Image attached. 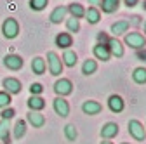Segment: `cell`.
<instances>
[{"instance_id": "d6a6232c", "label": "cell", "mask_w": 146, "mask_h": 144, "mask_svg": "<svg viewBox=\"0 0 146 144\" xmlns=\"http://www.w3.org/2000/svg\"><path fill=\"white\" fill-rule=\"evenodd\" d=\"M14 115H16V111L12 110V108H5V110H2V113H0L2 120H11Z\"/></svg>"}, {"instance_id": "ac0fdd59", "label": "cell", "mask_w": 146, "mask_h": 144, "mask_svg": "<svg viewBox=\"0 0 146 144\" xmlns=\"http://www.w3.org/2000/svg\"><path fill=\"white\" fill-rule=\"evenodd\" d=\"M45 68H47L45 59H42V57H33L31 59V71H33L35 75H44L45 73Z\"/></svg>"}, {"instance_id": "9a60e30c", "label": "cell", "mask_w": 146, "mask_h": 144, "mask_svg": "<svg viewBox=\"0 0 146 144\" xmlns=\"http://www.w3.org/2000/svg\"><path fill=\"white\" fill-rule=\"evenodd\" d=\"M92 52H94V57L96 59H101V61H110V57H111V54H110L108 47L103 45V44H96L94 49H92Z\"/></svg>"}, {"instance_id": "8fae6325", "label": "cell", "mask_w": 146, "mask_h": 144, "mask_svg": "<svg viewBox=\"0 0 146 144\" xmlns=\"http://www.w3.org/2000/svg\"><path fill=\"white\" fill-rule=\"evenodd\" d=\"M106 47H108V50H110L111 56H115V57H122L123 56V45H122V42L118 38H110Z\"/></svg>"}, {"instance_id": "cb8c5ba5", "label": "cell", "mask_w": 146, "mask_h": 144, "mask_svg": "<svg viewBox=\"0 0 146 144\" xmlns=\"http://www.w3.org/2000/svg\"><path fill=\"white\" fill-rule=\"evenodd\" d=\"M68 12L71 14V17H75V19H78V21H80V17L85 16V9L82 7V4H71L68 7Z\"/></svg>"}, {"instance_id": "ffe728a7", "label": "cell", "mask_w": 146, "mask_h": 144, "mask_svg": "<svg viewBox=\"0 0 146 144\" xmlns=\"http://www.w3.org/2000/svg\"><path fill=\"white\" fill-rule=\"evenodd\" d=\"M85 19L90 23V24H98L99 21H101V14H99V11L96 9V7H89L87 11H85Z\"/></svg>"}, {"instance_id": "8992f818", "label": "cell", "mask_w": 146, "mask_h": 144, "mask_svg": "<svg viewBox=\"0 0 146 144\" xmlns=\"http://www.w3.org/2000/svg\"><path fill=\"white\" fill-rule=\"evenodd\" d=\"M129 134L136 141H144L146 139V129L143 127V123L137 122V120H131L129 122Z\"/></svg>"}, {"instance_id": "44dd1931", "label": "cell", "mask_w": 146, "mask_h": 144, "mask_svg": "<svg viewBox=\"0 0 146 144\" xmlns=\"http://www.w3.org/2000/svg\"><path fill=\"white\" fill-rule=\"evenodd\" d=\"M9 130H11L9 120H0V141L5 142V144H11V139H9Z\"/></svg>"}, {"instance_id": "ba28073f", "label": "cell", "mask_w": 146, "mask_h": 144, "mask_svg": "<svg viewBox=\"0 0 146 144\" xmlns=\"http://www.w3.org/2000/svg\"><path fill=\"white\" fill-rule=\"evenodd\" d=\"M4 66L16 71V69H21L23 68V57L21 56H16V54H9V56L4 57Z\"/></svg>"}, {"instance_id": "277c9868", "label": "cell", "mask_w": 146, "mask_h": 144, "mask_svg": "<svg viewBox=\"0 0 146 144\" xmlns=\"http://www.w3.org/2000/svg\"><path fill=\"white\" fill-rule=\"evenodd\" d=\"M2 87H4V92H7L9 96H16V94L21 92V82L17 80V78H14V77L4 78Z\"/></svg>"}, {"instance_id": "5bb4252c", "label": "cell", "mask_w": 146, "mask_h": 144, "mask_svg": "<svg viewBox=\"0 0 146 144\" xmlns=\"http://www.w3.org/2000/svg\"><path fill=\"white\" fill-rule=\"evenodd\" d=\"M108 106H110V110H111L113 113H120V111H123V108H125L123 99H122L120 96H117V94L110 96V99H108Z\"/></svg>"}, {"instance_id": "4fadbf2b", "label": "cell", "mask_w": 146, "mask_h": 144, "mask_svg": "<svg viewBox=\"0 0 146 144\" xmlns=\"http://www.w3.org/2000/svg\"><path fill=\"white\" fill-rule=\"evenodd\" d=\"M66 14H68V7H64V5L56 7V9L50 12V23L52 24H59L64 17H66Z\"/></svg>"}, {"instance_id": "6da1fadb", "label": "cell", "mask_w": 146, "mask_h": 144, "mask_svg": "<svg viewBox=\"0 0 146 144\" xmlns=\"http://www.w3.org/2000/svg\"><path fill=\"white\" fill-rule=\"evenodd\" d=\"M125 45H129L131 49L141 50L146 45V38L139 31H131V33H125Z\"/></svg>"}, {"instance_id": "9c48e42d", "label": "cell", "mask_w": 146, "mask_h": 144, "mask_svg": "<svg viewBox=\"0 0 146 144\" xmlns=\"http://www.w3.org/2000/svg\"><path fill=\"white\" fill-rule=\"evenodd\" d=\"M82 111L89 116H94V115H99L103 111V106L98 102V101H85L82 104Z\"/></svg>"}, {"instance_id": "1f68e13d", "label": "cell", "mask_w": 146, "mask_h": 144, "mask_svg": "<svg viewBox=\"0 0 146 144\" xmlns=\"http://www.w3.org/2000/svg\"><path fill=\"white\" fill-rule=\"evenodd\" d=\"M42 90H44L42 83H31V85H30V92H31V96H38V94H42Z\"/></svg>"}, {"instance_id": "f1b7e54d", "label": "cell", "mask_w": 146, "mask_h": 144, "mask_svg": "<svg viewBox=\"0 0 146 144\" xmlns=\"http://www.w3.org/2000/svg\"><path fill=\"white\" fill-rule=\"evenodd\" d=\"M64 135H66L68 141H75L77 135H78V132H77V129H75V125H66V127H64Z\"/></svg>"}, {"instance_id": "d590c367", "label": "cell", "mask_w": 146, "mask_h": 144, "mask_svg": "<svg viewBox=\"0 0 146 144\" xmlns=\"http://www.w3.org/2000/svg\"><path fill=\"white\" fill-rule=\"evenodd\" d=\"M99 2H101V0H89V4H92V7L94 5H99Z\"/></svg>"}, {"instance_id": "7c38bea8", "label": "cell", "mask_w": 146, "mask_h": 144, "mask_svg": "<svg viewBox=\"0 0 146 144\" xmlns=\"http://www.w3.org/2000/svg\"><path fill=\"white\" fill-rule=\"evenodd\" d=\"M117 134H118V125H117V123H113V122H108L106 125H103V129H101V137H103L104 141H108V139H113Z\"/></svg>"}, {"instance_id": "603a6c76", "label": "cell", "mask_w": 146, "mask_h": 144, "mask_svg": "<svg viewBox=\"0 0 146 144\" xmlns=\"http://www.w3.org/2000/svg\"><path fill=\"white\" fill-rule=\"evenodd\" d=\"M129 31V21H117L111 24V33L115 35V37H118V35H123Z\"/></svg>"}, {"instance_id": "d4e9b609", "label": "cell", "mask_w": 146, "mask_h": 144, "mask_svg": "<svg viewBox=\"0 0 146 144\" xmlns=\"http://www.w3.org/2000/svg\"><path fill=\"white\" fill-rule=\"evenodd\" d=\"M96 69H98V63L94 59H85L84 64H82V73L84 75H92L96 73Z\"/></svg>"}, {"instance_id": "d6986e66", "label": "cell", "mask_w": 146, "mask_h": 144, "mask_svg": "<svg viewBox=\"0 0 146 144\" xmlns=\"http://www.w3.org/2000/svg\"><path fill=\"white\" fill-rule=\"evenodd\" d=\"M44 106H45V101L40 96H31L28 99V108L31 111H40V110H44Z\"/></svg>"}, {"instance_id": "52a82bcc", "label": "cell", "mask_w": 146, "mask_h": 144, "mask_svg": "<svg viewBox=\"0 0 146 144\" xmlns=\"http://www.w3.org/2000/svg\"><path fill=\"white\" fill-rule=\"evenodd\" d=\"M52 106H54V111H56L59 116H68L70 115V104L64 97H56L52 101Z\"/></svg>"}, {"instance_id": "83f0119b", "label": "cell", "mask_w": 146, "mask_h": 144, "mask_svg": "<svg viewBox=\"0 0 146 144\" xmlns=\"http://www.w3.org/2000/svg\"><path fill=\"white\" fill-rule=\"evenodd\" d=\"M66 28H68L70 35L77 33V31H80V21L75 19V17H68V19H66Z\"/></svg>"}, {"instance_id": "5b68a950", "label": "cell", "mask_w": 146, "mask_h": 144, "mask_svg": "<svg viewBox=\"0 0 146 144\" xmlns=\"http://www.w3.org/2000/svg\"><path fill=\"white\" fill-rule=\"evenodd\" d=\"M54 90H56L58 97H64V96H70L73 92V83L68 80V78H61L54 83Z\"/></svg>"}, {"instance_id": "30bf717a", "label": "cell", "mask_w": 146, "mask_h": 144, "mask_svg": "<svg viewBox=\"0 0 146 144\" xmlns=\"http://www.w3.org/2000/svg\"><path fill=\"white\" fill-rule=\"evenodd\" d=\"M26 122L30 125H33L35 129H40V127H44V123H45V116L40 111H30L26 115Z\"/></svg>"}, {"instance_id": "484cf974", "label": "cell", "mask_w": 146, "mask_h": 144, "mask_svg": "<svg viewBox=\"0 0 146 144\" xmlns=\"http://www.w3.org/2000/svg\"><path fill=\"white\" fill-rule=\"evenodd\" d=\"M132 80L139 85L146 83V68H136L132 71Z\"/></svg>"}, {"instance_id": "74e56055", "label": "cell", "mask_w": 146, "mask_h": 144, "mask_svg": "<svg viewBox=\"0 0 146 144\" xmlns=\"http://www.w3.org/2000/svg\"><path fill=\"white\" fill-rule=\"evenodd\" d=\"M143 9H144V11H146V0H144V4H143Z\"/></svg>"}, {"instance_id": "4316f807", "label": "cell", "mask_w": 146, "mask_h": 144, "mask_svg": "<svg viewBox=\"0 0 146 144\" xmlns=\"http://www.w3.org/2000/svg\"><path fill=\"white\" fill-rule=\"evenodd\" d=\"M25 134H26V122L25 120H17L16 125H14V137L21 139V137H25Z\"/></svg>"}, {"instance_id": "e575fe53", "label": "cell", "mask_w": 146, "mask_h": 144, "mask_svg": "<svg viewBox=\"0 0 146 144\" xmlns=\"http://www.w3.org/2000/svg\"><path fill=\"white\" fill-rule=\"evenodd\" d=\"M125 5L129 7V9H131V7H136V5H137V0H125Z\"/></svg>"}, {"instance_id": "8d00e7d4", "label": "cell", "mask_w": 146, "mask_h": 144, "mask_svg": "<svg viewBox=\"0 0 146 144\" xmlns=\"http://www.w3.org/2000/svg\"><path fill=\"white\" fill-rule=\"evenodd\" d=\"M101 144H113V142H110V141H103Z\"/></svg>"}, {"instance_id": "3957f363", "label": "cell", "mask_w": 146, "mask_h": 144, "mask_svg": "<svg viewBox=\"0 0 146 144\" xmlns=\"http://www.w3.org/2000/svg\"><path fill=\"white\" fill-rule=\"evenodd\" d=\"M2 35L5 38H16L19 35V24L14 17H7L2 24Z\"/></svg>"}, {"instance_id": "ab89813d", "label": "cell", "mask_w": 146, "mask_h": 144, "mask_svg": "<svg viewBox=\"0 0 146 144\" xmlns=\"http://www.w3.org/2000/svg\"><path fill=\"white\" fill-rule=\"evenodd\" d=\"M122 144H129V142H122Z\"/></svg>"}, {"instance_id": "7402d4cb", "label": "cell", "mask_w": 146, "mask_h": 144, "mask_svg": "<svg viewBox=\"0 0 146 144\" xmlns=\"http://www.w3.org/2000/svg\"><path fill=\"white\" fill-rule=\"evenodd\" d=\"M61 63H63V64H66L68 68H73V66H75V64H77V54H75V50H71V49L64 50Z\"/></svg>"}, {"instance_id": "7a4b0ae2", "label": "cell", "mask_w": 146, "mask_h": 144, "mask_svg": "<svg viewBox=\"0 0 146 144\" xmlns=\"http://www.w3.org/2000/svg\"><path fill=\"white\" fill-rule=\"evenodd\" d=\"M47 66H49L50 75L54 77H59L63 73V63L56 52H47Z\"/></svg>"}, {"instance_id": "f35d334b", "label": "cell", "mask_w": 146, "mask_h": 144, "mask_svg": "<svg viewBox=\"0 0 146 144\" xmlns=\"http://www.w3.org/2000/svg\"><path fill=\"white\" fill-rule=\"evenodd\" d=\"M144 35H146V23H144Z\"/></svg>"}, {"instance_id": "4dcf8cb0", "label": "cell", "mask_w": 146, "mask_h": 144, "mask_svg": "<svg viewBox=\"0 0 146 144\" xmlns=\"http://www.w3.org/2000/svg\"><path fill=\"white\" fill-rule=\"evenodd\" d=\"M12 101H11V96L7 94V92H0V110H5V108H9V104H11Z\"/></svg>"}, {"instance_id": "e0dca14e", "label": "cell", "mask_w": 146, "mask_h": 144, "mask_svg": "<svg viewBox=\"0 0 146 144\" xmlns=\"http://www.w3.org/2000/svg\"><path fill=\"white\" fill-rule=\"evenodd\" d=\"M56 45L59 47V49H70L71 45H73V37L70 33H59L58 37H56Z\"/></svg>"}, {"instance_id": "f546056e", "label": "cell", "mask_w": 146, "mask_h": 144, "mask_svg": "<svg viewBox=\"0 0 146 144\" xmlns=\"http://www.w3.org/2000/svg\"><path fill=\"white\" fill-rule=\"evenodd\" d=\"M49 4V0H30V7L33 11H44Z\"/></svg>"}, {"instance_id": "836d02e7", "label": "cell", "mask_w": 146, "mask_h": 144, "mask_svg": "<svg viewBox=\"0 0 146 144\" xmlns=\"http://www.w3.org/2000/svg\"><path fill=\"white\" fill-rule=\"evenodd\" d=\"M108 40H110V37H108V35L106 33H98V44H103V45H106L108 44Z\"/></svg>"}, {"instance_id": "2e32d148", "label": "cell", "mask_w": 146, "mask_h": 144, "mask_svg": "<svg viewBox=\"0 0 146 144\" xmlns=\"http://www.w3.org/2000/svg\"><path fill=\"white\" fill-rule=\"evenodd\" d=\"M99 7H101V11L106 12V14L117 12L118 7H120V0H101V2H99Z\"/></svg>"}]
</instances>
